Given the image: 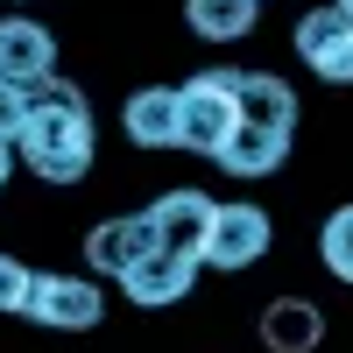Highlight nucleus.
I'll list each match as a JSON object with an SVG mask.
<instances>
[{
	"instance_id": "1",
	"label": "nucleus",
	"mask_w": 353,
	"mask_h": 353,
	"mask_svg": "<svg viewBox=\"0 0 353 353\" xmlns=\"http://www.w3.org/2000/svg\"><path fill=\"white\" fill-rule=\"evenodd\" d=\"M14 149H21V163L36 170L43 184H78V176L92 170V106H85V92L64 85V78L36 85Z\"/></svg>"
},
{
	"instance_id": "2",
	"label": "nucleus",
	"mask_w": 353,
	"mask_h": 353,
	"mask_svg": "<svg viewBox=\"0 0 353 353\" xmlns=\"http://www.w3.org/2000/svg\"><path fill=\"white\" fill-rule=\"evenodd\" d=\"M233 85H241V71H198V78L176 85V149L212 156L219 141L241 128V113H233Z\"/></svg>"
},
{
	"instance_id": "3",
	"label": "nucleus",
	"mask_w": 353,
	"mask_h": 353,
	"mask_svg": "<svg viewBox=\"0 0 353 353\" xmlns=\"http://www.w3.org/2000/svg\"><path fill=\"white\" fill-rule=\"evenodd\" d=\"M21 318H36V325L50 332H92L99 318H106V297H99V283L92 276H36L28 283V311Z\"/></svg>"
},
{
	"instance_id": "4",
	"label": "nucleus",
	"mask_w": 353,
	"mask_h": 353,
	"mask_svg": "<svg viewBox=\"0 0 353 353\" xmlns=\"http://www.w3.org/2000/svg\"><path fill=\"white\" fill-rule=\"evenodd\" d=\"M212 212H219V205L212 198H205V191H163L156 205H149V212H141V226H149V241L163 248V254H205V233H212Z\"/></svg>"
},
{
	"instance_id": "5",
	"label": "nucleus",
	"mask_w": 353,
	"mask_h": 353,
	"mask_svg": "<svg viewBox=\"0 0 353 353\" xmlns=\"http://www.w3.org/2000/svg\"><path fill=\"white\" fill-rule=\"evenodd\" d=\"M261 254H269V212H261V205H219L198 269H226L233 276V269H254Z\"/></svg>"
},
{
	"instance_id": "6",
	"label": "nucleus",
	"mask_w": 353,
	"mask_h": 353,
	"mask_svg": "<svg viewBox=\"0 0 353 353\" xmlns=\"http://www.w3.org/2000/svg\"><path fill=\"white\" fill-rule=\"evenodd\" d=\"M57 78V43L43 21L28 14H8L0 21V85H21V92H36V85Z\"/></svg>"
},
{
	"instance_id": "7",
	"label": "nucleus",
	"mask_w": 353,
	"mask_h": 353,
	"mask_svg": "<svg viewBox=\"0 0 353 353\" xmlns=\"http://www.w3.org/2000/svg\"><path fill=\"white\" fill-rule=\"evenodd\" d=\"M297 57H304L318 78L353 85V14H339V8H311V14L297 21Z\"/></svg>"
},
{
	"instance_id": "8",
	"label": "nucleus",
	"mask_w": 353,
	"mask_h": 353,
	"mask_svg": "<svg viewBox=\"0 0 353 353\" xmlns=\"http://www.w3.org/2000/svg\"><path fill=\"white\" fill-rule=\"evenodd\" d=\"M191 283H198V261H191V254H163V248H149V254H141L134 269L121 276L128 304H141V311H170V304H184Z\"/></svg>"
},
{
	"instance_id": "9",
	"label": "nucleus",
	"mask_w": 353,
	"mask_h": 353,
	"mask_svg": "<svg viewBox=\"0 0 353 353\" xmlns=\"http://www.w3.org/2000/svg\"><path fill=\"white\" fill-rule=\"evenodd\" d=\"M233 113H241V128L297 134V92H290L283 78H269V71H241V85H233Z\"/></svg>"
},
{
	"instance_id": "10",
	"label": "nucleus",
	"mask_w": 353,
	"mask_h": 353,
	"mask_svg": "<svg viewBox=\"0 0 353 353\" xmlns=\"http://www.w3.org/2000/svg\"><path fill=\"white\" fill-rule=\"evenodd\" d=\"M149 248L156 241H149V226H141V212L134 219H99L92 233H85V261H92V276H113V283H121Z\"/></svg>"
},
{
	"instance_id": "11",
	"label": "nucleus",
	"mask_w": 353,
	"mask_h": 353,
	"mask_svg": "<svg viewBox=\"0 0 353 353\" xmlns=\"http://www.w3.org/2000/svg\"><path fill=\"white\" fill-rule=\"evenodd\" d=\"M121 128L134 149H176V85H141L121 106Z\"/></svg>"
},
{
	"instance_id": "12",
	"label": "nucleus",
	"mask_w": 353,
	"mask_h": 353,
	"mask_svg": "<svg viewBox=\"0 0 353 353\" xmlns=\"http://www.w3.org/2000/svg\"><path fill=\"white\" fill-rule=\"evenodd\" d=\"M318 339H325V311L318 304H304V297L261 304V346L269 353H311Z\"/></svg>"
},
{
	"instance_id": "13",
	"label": "nucleus",
	"mask_w": 353,
	"mask_h": 353,
	"mask_svg": "<svg viewBox=\"0 0 353 353\" xmlns=\"http://www.w3.org/2000/svg\"><path fill=\"white\" fill-rule=\"evenodd\" d=\"M283 156H290V134H261V128H233L212 149V163L226 176H269V170H283Z\"/></svg>"
},
{
	"instance_id": "14",
	"label": "nucleus",
	"mask_w": 353,
	"mask_h": 353,
	"mask_svg": "<svg viewBox=\"0 0 353 353\" xmlns=\"http://www.w3.org/2000/svg\"><path fill=\"white\" fill-rule=\"evenodd\" d=\"M254 0H184V21L198 28L205 43H241V36H254Z\"/></svg>"
},
{
	"instance_id": "15",
	"label": "nucleus",
	"mask_w": 353,
	"mask_h": 353,
	"mask_svg": "<svg viewBox=\"0 0 353 353\" xmlns=\"http://www.w3.org/2000/svg\"><path fill=\"white\" fill-rule=\"evenodd\" d=\"M318 261H325L339 283H353V205H339V212L325 219V233H318Z\"/></svg>"
},
{
	"instance_id": "16",
	"label": "nucleus",
	"mask_w": 353,
	"mask_h": 353,
	"mask_svg": "<svg viewBox=\"0 0 353 353\" xmlns=\"http://www.w3.org/2000/svg\"><path fill=\"white\" fill-rule=\"evenodd\" d=\"M28 283H36V269L21 254H0V311H28Z\"/></svg>"
},
{
	"instance_id": "17",
	"label": "nucleus",
	"mask_w": 353,
	"mask_h": 353,
	"mask_svg": "<svg viewBox=\"0 0 353 353\" xmlns=\"http://www.w3.org/2000/svg\"><path fill=\"white\" fill-rule=\"evenodd\" d=\"M21 121H28V92H21V85H0V149H14Z\"/></svg>"
},
{
	"instance_id": "18",
	"label": "nucleus",
	"mask_w": 353,
	"mask_h": 353,
	"mask_svg": "<svg viewBox=\"0 0 353 353\" xmlns=\"http://www.w3.org/2000/svg\"><path fill=\"white\" fill-rule=\"evenodd\" d=\"M8 170H14V156H8V149H0V191H8Z\"/></svg>"
},
{
	"instance_id": "19",
	"label": "nucleus",
	"mask_w": 353,
	"mask_h": 353,
	"mask_svg": "<svg viewBox=\"0 0 353 353\" xmlns=\"http://www.w3.org/2000/svg\"><path fill=\"white\" fill-rule=\"evenodd\" d=\"M332 8H339V14H353V0H332Z\"/></svg>"
},
{
	"instance_id": "20",
	"label": "nucleus",
	"mask_w": 353,
	"mask_h": 353,
	"mask_svg": "<svg viewBox=\"0 0 353 353\" xmlns=\"http://www.w3.org/2000/svg\"><path fill=\"white\" fill-rule=\"evenodd\" d=\"M254 8H261V0H254Z\"/></svg>"
}]
</instances>
